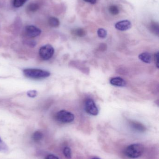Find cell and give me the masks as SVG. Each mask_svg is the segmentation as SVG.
<instances>
[{"label": "cell", "mask_w": 159, "mask_h": 159, "mask_svg": "<svg viewBox=\"0 0 159 159\" xmlns=\"http://www.w3.org/2000/svg\"><path fill=\"white\" fill-rule=\"evenodd\" d=\"M109 11L113 15H117L119 13V9L117 7L112 5L109 7Z\"/></svg>", "instance_id": "cell-14"}, {"label": "cell", "mask_w": 159, "mask_h": 159, "mask_svg": "<svg viewBox=\"0 0 159 159\" xmlns=\"http://www.w3.org/2000/svg\"><path fill=\"white\" fill-rule=\"evenodd\" d=\"M44 135L43 134L39 131H37L34 133L32 135V139L35 142H38L43 139Z\"/></svg>", "instance_id": "cell-11"}, {"label": "cell", "mask_w": 159, "mask_h": 159, "mask_svg": "<svg viewBox=\"0 0 159 159\" xmlns=\"http://www.w3.org/2000/svg\"><path fill=\"white\" fill-rule=\"evenodd\" d=\"M85 110L88 114L91 116H97L99 114V109L92 99L88 98L85 102Z\"/></svg>", "instance_id": "cell-5"}, {"label": "cell", "mask_w": 159, "mask_h": 159, "mask_svg": "<svg viewBox=\"0 0 159 159\" xmlns=\"http://www.w3.org/2000/svg\"><path fill=\"white\" fill-rule=\"evenodd\" d=\"M144 147L141 144H133L126 148L125 154L128 157L135 159L140 157L143 154Z\"/></svg>", "instance_id": "cell-2"}, {"label": "cell", "mask_w": 159, "mask_h": 159, "mask_svg": "<svg viewBox=\"0 0 159 159\" xmlns=\"http://www.w3.org/2000/svg\"><path fill=\"white\" fill-rule=\"evenodd\" d=\"M92 159H101L98 158H93Z\"/></svg>", "instance_id": "cell-24"}, {"label": "cell", "mask_w": 159, "mask_h": 159, "mask_svg": "<svg viewBox=\"0 0 159 159\" xmlns=\"http://www.w3.org/2000/svg\"><path fill=\"white\" fill-rule=\"evenodd\" d=\"M45 159H59L57 156H55L53 155H48L46 157Z\"/></svg>", "instance_id": "cell-21"}, {"label": "cell", "mask_w": 159, "mask_h": 159, "mask_svg": "<svg viewBox=\"0 0 159 159\" xmlns=\"http://www.w3.org/2000/svg\"><path fill=\"white\" fill-rule=\"evenodd\" d=\"M110 83L111 85L116 87H124L126 85V81L120 77H115L112 78L110 80Z\"/></svg>", "instance_id": "cell-8"}, {"label": "cell", "mask_w": 159, "mask_h": 159, "mask_svg": "<svg viewBox=\"0 0 159 159\" xmlns=\"http://www.w3.org/2000/svg\"><path fill=\"white\" fill-rule=\"evenodd\" d=\"M39 53L40 57L42 59L45 61L49 60L53 57L54 49L51 45L47 44L40 48Z\"/></svg>", "instance_id": "cell-4"}, {"label": "cell", "mask_w": 159, "mask_h": 159, "mask_svg": "<svg viewBox=\"0 0 159 159\" xmlns=\"http://www.w3.org/2000/svg\"><path fill=\"white\" fill-rule=\"evenodd\" d=\"M28 0H14L13 5L15 7H19L22 6Z\"/></svg>", "instance_id": "cell-15"}, {"label": "cell", "mask_w": 159, "mask_h": 159, "mask_svg": "<svg viewBox=\"0 0 159 159\" xmlns=\"http://www.w3.org/2000/svg\"><path fill=\"white\" fill-rule=\"evenodd\" d=\"M155 63L157 68L159 69V52H157L155 55Z\"/></svg>", "instance_id": "cell-20"}, {"label": "cell", "mask_w": 159, "mask_h": 159, "mask_svg": "<svg viewBox=\"0 0 159 159\" xmlns=\"http://www.w3.org/2000/svg\"><path fill=\"white\" fill-rule=\"evenodd\" d=\"M23 74L26 77L33 79H43L49 77V72L41 69H27L23 70Z\"/></svg>", "instance_id": "cell-1"}, {"label": "cell", "mask_w": 159, "mask_h": 159, "mask_svg": "<svg viewBox=\"0 0 159 159\" xmlns=\"http://www.w3.org/2000/svg\"><path fill=\"white\" fill-rule=\"evenodd\" d=\"M55 118L57 121L61 123H71L74 120L75 116L72 112L62 110L56 114Z\"/></svg>", "instance_id": "cell-3"}, {"label": "cell", "mask_w": 159, "mask_h": 159, "mask_svg": "<svg viewBox=\"0 0 159 159\" xmlns=\"http://www.w3.org/2000/svg\"><path fill=\"white\" fill-rule=\"evenodd\" d=\"M39 5L38 4L34 3L30 4L27 7V9L29 11H30V12H34L37 11L39 9Z\"/></svg>", "instance_id": "cell-12"}, {"label": "cell", "mask_w": 159, "mask_h": 159, "mask_svg": "<svg viewBox=\"0 0 159 159\" xmlns=\"http://www.w3.org/2000/svg\"><path fill=\"white\" fill-rule=\"evenodd\" d=\"M97 34H98L99 37L102 39L106 38V36H107V32L105 29H102V28L98 30Z\"/></svg>", "instance_id": "cell-13"}, {"label": "cell", "mask_w": 159, "mask_h": 159, "mask_svg": "<svg viewBox=\"0 0 159 159\" xmlns=\"http://www.w3.org/2000/svg\"><path fill=\"white\" fill-rule=\"evenodd\" d=\"M7 150H8V147L0 137V152H6L7 151Z\"/></svg>", "instance_id": "cell-17"}, {"label": "cell", "mask_w": 159, "mask_h": 159, "mask_svg": "<svg viewBox=\"0 0 159 159\" xmlns=\"http://www.w3.org/2000/svg\"><path fill=\"white\" fill-rule=\"evenodd\" d=\"M27 44L28 45V46H29L30 47H35L36 45V43L34 41H29V42H27Z\"/></svg>", "instance_id": "cell-22"}, {"label": "cell", "mask_w": 159, "mask_h": 159, "mask_svg": "<svg viewBox=\"0 0 159 159\" xmlns=\"http://www.w3.org/2000/svg\"><path fill=\"white\" fill-rule=\"evenodd\" d=\"M73 32L74 34H75L76 35L80 36V37L84 36L86 34L85 31L81 29H76V30H74Z\"/></svg>", "instance_id": "cell-18"}, {"label": "cell", "mask_w": 159, "mask_h": 159, "mask_svg": "<svg viewBox=\"0 0 159 159\" xmlns=\"http://www.w3.org/2000/svg\"><path fill=\"white\" fill-rule=\"evenodd\" d=\"M27 95L30 98H33L36 97L37 94V92L35 90H31L28 91L27 93Z\"/></svg>", "instance_id": "cell-19"}, {"label": "cell", "mask_w": 159, "mask_h": 159, "mask_svg": "<svg viewBox=\"0 0 159 159\" xmlns=\"http://www.w3.org/2000/svg\"><path fill=\"white\" fill-rule=\"evenodd\" d=\"M49 24L51 27H54V28H57L59 25L60 22L57 18L54 17H51L49 18L48 20Z\"/></svg>", "instance_id": "cell-10"}, {"label": "cell", "mask_w": 159, "mask_h": 159, "mask_svg": "<svg viewBox=\"0 0 159 159\" xmlns=\"http://www.w3.org/2000/svg\"><path fill=\"white\" fill-rule=\"evenodd\" d=\"M85 2H87L90 3L91 4H95L97 0H84Z\"/></svg>", "instance_id": "cell-23"}, {"label": "cell", "mask_w": 159, "mask_h": 159, "mask_svg": "<svg viewBox=\"0 0 159 159\" xmlns=\"http://www.w3.org/2000/svg\"><path fill=\"white\" fill-rule=\"evenodd\" d=\"M63 153L65 157L68 159H71L72 157V151L71 148L69 147H65L63 148Z\"/></svg>", "instance_id": "cell-16"}, {"label": "cell", "mask_w": 159, "mask_h": 159, "mask_svg": "<svg viewBox=\"0 0 159 159\" xmlns=\"http://www.w3.org/2000/svg\"><path fill=\"white\" fill-rule=\"evenodd\" d=\"M115 27L117 30L123 31L129 30L132 27V24L129 20H121L116 23Z\"/></svg>", "instance_id": "cell-7"}, {"label": "cell", "mask_w": 159, "mask_h": 159, "mask_svg": "<svg viewBox=\"0 0 159 159\" xmlns=\"http://www.w3.org/2000/svg\"><path fill=\"white\" fill-rule=\"evenodd\" d=\"M139 58L145 63H150L152 61V57L148 53H142L139 55Z\"/></svg>", "instance_id": "cell-9"}, {"label": "cell", "mask_w": 159, "mask_h": 159, "mask_svg": "<svg viewBox=\"0 0 159 159\" xmlns=\"http://www.w3.org/2000/svg\"><path fill=\"white\" fill-rule=\"evenodd\" d=\"M25 33L26 35L33 38L39 36L41 34V30L39 28L33 25H29L25 27Z\"/></svg>", "instance_id": "cell-6"}]
</instances>
